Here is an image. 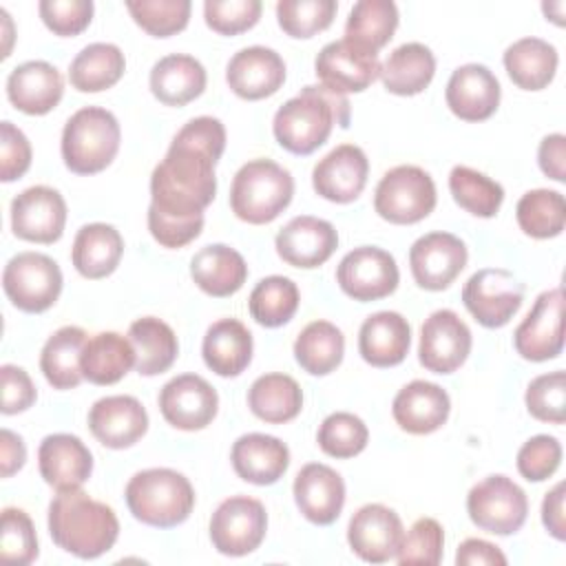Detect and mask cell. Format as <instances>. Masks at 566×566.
Returning a JSON list of instances; mask_svg holds the SVG:
<instances>
[{"mask_svg": "<svg viewBox=\"0 0 566 566\" xmlns=\"http://www.w3.org/2000/svg\"><path fill=\"white\" fill-rule=\"evenodd\" d=\"M504 69L511 82L522 91H542L546 88L559 64L557 49L542 38H520L504 51Z\"/></svg>", "mask_w": 566, "mask_h": 566, "instance_id": "obj_36", "label": "cell"}, {"mask_svg": "<svg viewBox=\"0 0 566 566\" xmlns=\"http://www.w3.org/2000/svg\"><path fill=\"white\" fill-rule=\"evenodd\" d=\"M542 524L559 542L566 539V515H564V482H557L542 502Z\"/></svg>", "mask_w": 566, "mask_h": 566, "instance_id": "obj_61", "label": "cell"}, {"mask_svg": "<svg viewBox=\"0 0 566 566\" xmlns=\"http://www.w3.org/2000/svg\"><path fill=\"white\" fill-rule=\"evenodd\" d=\"M190 276L208 296L226 298L243 287L248 265L234 248L226 243H210L190 259Z\"/></svg>", "mask_w": 566, "mask_h": 566, "instance_id": "obj_32", "label": "cell"}, {"mask_svg": "<svg viewBox=\"0 0 566 566\" xmlns=\"http://www.w3.org/2000/svg\"><path fill=\"white\" fill-rule=\"evenodd\" d=\"M405 528L398 513L385 504L360 506L347 524V544L354 555L369 564L396 557Z\"/></svg>", "mask_w": 566, "mask_h": 566, "instance_id": "obj_19", "label": "cell"}, {"mask_svg": "<svg viewBox=\"0 0 566 566\" xmlns=\"http://www.w3.org/2000/svg\"><path fill=\"white\" fill-rule=\"evenodd\" d=\"M398 7L391 0H360L352 7L345 22V40L378 53L398 29Z\"/></svg>", "mask_w": 566, "mask_h": 566, "instance_id": "obj_43", "label": "cell"}, {"mask_svg": "<svg viewBox=\"0 0 566 566\" xmlns=\"http://www.w3.org/2000/svg\"><path fill=\"white\" fill-rule=\"evenodd\" d=\"M316 442L329 458L347 460L365 451L369 442V429L363 418L349 411H334L321 422Z\"/></svg>", "mask_w": 566, "mask_h": 566, "instance_id": "obj_47", "label": "cell"}, {"mask_svg": "<svg viewBox=\"0 0 566 566\" xmlns=\"http://www.w3.org/2000/svg\"><path fill=\"white\" fill-rule=\"evenodd\" d=\"M301 303L298 287L292 279L272 274L261 279L248 298L250 316L263 327H281L292 321Z\"/></svg>", "mask_w": 566, "mask_h": 566, "instance_id": "obj_45", "label": "cell"}, {"mask_svg": "<svg viewBox=\"0 0 566 566\" xmlns=\"http://www.w3.org/2000/svg\"><path fill=\"white\" fill-rule=\"evenodd\" d=\"M528 413L535 420L564 424L566 420V374L562 369L535 376L524 394Z\"/></svg>", "mask_w": 566, "mask_h": 566, "instance_id": "obj_51", "label": "cell"}, {"mask_svg": "<svg viewBox=\"0 0 566 566\" xmlns=\"http://www.w3.org/2000/svg\"><path fill=\"white\" fill-rule=\"evenodd\" d=\"M449 190L453 201L473 217L491 219L500 212L504 188L484 172L469 166H453L449 172Z\"/></svg>", "mask_w": 566, "mask_h": 566, "instance_id": "obj_46", "label": "cell"}, {"mask_svg": "<svg viewBox=\"0 0 566 566\" xmlns=\"http://www.w3.org/2000/svg\"><path fill=\"white\" fill-rule=\"evenodd\" d=\"M294 197V179L272 159H250L232 177L230 208L237 219L263 226L274 221Z\"/></svg>", "mask_w": 566, "mask_h": 566, "instance_id": "obj_5", "label": "cell"}, {"mask_svg": "<svg viewBox=\"0 0 566 566\" xmlns=\"http://www.w3.org/2000/svg\"><path fill=\"white\" fill-rule=\"evenodd\" d=\"M469 325L453 310H436L420 327L418 360L427 371L453 374L471 354Z\"/></svg>", "mask_w": 566, "mask_h": 566, "instance_id": "obj_14", "label": "cell"}, {"mask_svg": "<svg viewBox=\"0 0 566 566\" xmlns=\"http://www.w3.org/2000/svg\"><path fill=\"white\" fill-rule=\"evenodd\" d=\"M0 382H2V407H0V411L4 416L27 411L38 398V391H35V385H33L31 376L18 365H2L0 367Z\"/></svg>", "mask_w": 566, "mask_h": 566, "instance_id": "obj_58", "label": "cell"}, {"mask_svg": "<svg viewBox=\"0 0 566 566\" xmlns=\"http://www.w3.org/2000/svg\"><path fill=\"white\" fill-rule=\"evenodd\" d=\"M31 144L27 135L4 119L0 124V179L4 184H11L20 179L29 166H31Z\"/></svg>", "mask_w": 566, "mask_h": 566, "instance_id": "obj_57", "label": "cell"}, {"mask_svg": "<svg viewBox=\"0 0 566 566\" xmlns=\"http://www.w3.org/2000/svg\"><path fill=\"white\" fill-rule=\"evenodd\" d=\"M64 95L62 73L44 62L29 60L18 64L7 77V97L24 115L51 113Z\"/></svg>", "mask_w": 566, "mask_h": 566, "instance_id": "obj_27", "label": "cell"}, {"mask_svg": "<svg viewBox=\"0 0 566 566\" xmlns=\"http://www.w3.org/2000/svg\"><path fill=\"white\" fill-rule=\"evenodd\" d=\"M292 493L301 515L316 526L334 524L345 506V482L340 473L321 462L301 467Z\"/></svg>", "mask_w": 566, "mask_h": 566, "instance_id": "obj_24", "label": "cell"}, {"mask_svg": "<svg viewBox=\"0 0 566 566\" xmlns=\"http://www.w3.org/2000/svg\"><path fill=\"white\" fill-rule=\"evenodd\" d=\"M223 150L226 128L217 117L184 124L150 175V206L172 217L201 214L217 195L214 164Z\"/></svg>", "mask_w": 566, "mask_h": 566, "instance_id": "obj_1", "label": "cell"}, {"mask_svg": "<svg viewBox=\"0 0 566 566\" xmlns=\"http://www.w3.org/2000/svg\"><path fill=\"white\" fill-rule=\"evenodd\" d=\"M442 553H444V531L440 522L433 517H420L411 524L407 535H402L400 548L394 559L400 566H407V564L436 566L442 562Z\"/></svg>", "mask_w": 566, "mask_h": 566, "instance_id": "obj_52", "label": "cell"}, {"mask_svg": "<svg viewBox=\"0 0 566 566\" xmlns=\"http://www.w3.org/2000/svg\"><path fill=\"white\" fill-rule=\"evenodd\" d=\"M126 71V57L117 44L93 42L69 66V82L80 93H99L115 86Z\"/></svg>", "mask_w": 566, "mask_h": 566, "instance_id": "obj_39", "label": "cell"}, {"mask_svg": "<svg viewBox=\"0 0 566 566\" xmlns=\"http://www.w3.org/2000/svg\"><path fill=\"white\" fill-rule=\"evenodd\" d=\"M230 460L241 480L256 486H268L285 475L290 467V449L276 436L245 433L234 440Z\"/></svg>", "mask_w": 566, "mask_h": 566, "instance_id": "obj_30", "label": "cell"}, {"mask_svg": "<svg viewBox=\"0 0 566 566\" xmlns=\"http://www.w3.org/2000/svg\"><path fill=\"white\" fill-rule=\"evenodd\" d=\"M66 201L51 186H31L11 201V230L31 243H55L64 234Z\"/></svg>", "mask_w": 566, "mask_h": 566, "instance_id": "obj_16", "label": "cell"}, {"mask_svg": "<svg viewBox=\"0 0 566 566\" xmlns=\"http://www.w3.org/2000/svg\"><path fill=\"white\" fill-rule=\"evenodd\" d=\"M49 535L57 548L80 559H97L115 546L119 520L108 504L82 489L57 491L49 504Z\"/></svg>", "mask_w": 566, "mask_h": 566, "instance_id": "obj_3", "label": "cell"}, {"mask_svg": "<svg viewBox=\"0 0 566 566\" xmlns=\"http://www.w3.org/2000/svg\"><path fill=\"white\" fill-rule=\"evenodd\" d=\"M0 557L4 564L27 566L38 557V535L27 511L7 506L2 511Z\"/></svg>", "mask_w": 566, "mask_h": 566, "instance_id": "obj_50", "label": "cell"}, {"mask_svg": "<svg viewBox=\"0 0 566 566\" xmlns=\"http://www.w3.org/2000/svg\"><path fill=\"white\" fill-rule=\"evenodd\" d=\"M265 506L248 495H232L223 500L210 517V542L217 553L228 557L254 553L265 539Z\"/></svg>", "mask_w": 566, "mask_h": 566, "instance_id": "obj_11", "label": "cell"}, {"mask_svg": "<svg viewBox=\"0 0 566 566\" xmlns=\"http://www.w3.org/2000/svg\"><path fill=\"white\" fill-rule=\"evenodd\" d=\"M515 219L524 234L533 239H553L564 232L566 201L559 190L535 188L520 197Z\"/></svg>", "mask_w": 566, "mask_h": 566, "instance_id": "obj_44", "label": "cell"}, {"mask_svg": "<svg viewBox=\"0 0 566 566\" xmlns=\"http://www.w3.org/2000/svg\"><path fill=\"white\" fill-rule=\"evenodd\" d=\"M261 0H206L203 20L221 35H239L252 29L261 18Z\"/></svg>", "mask_w": 566, "mask_h": 566, "instance_id": "obj_53", "label": "cell"}, {"mask_svg": "<svg viewBox=\"0 0 566 566\" xmlns=\"http://www.w3.org/2000/svg\"><path fill=\"white\" fill-rule=\"evenodd\" d=\"M314 73L321 86L347 95L371 86L380 75V62L378 53H369L343 38L325 44L318 51L314 60Z\"/></svg>", "mask_w": 566, "mask_h": 566, "instance_id": "obj_18", "label": "cell"}, {"mask_svg": "<svg viewBox=\"0 0 566 566\" xmlns=\"http://www.w3.org/2000/svg\"><path fill=\"white\" fill-rule=\"evenodd\" d=\"M124 254V239L111 223H86L77 230L71 248L73 268L91 281L111 276Z\"/></svg>", "mask_w": 566, "mask_h": 566, "instance_id": "obj_34", "label": "cell"}, {"mask_svg": "<svg viewBox=\"0 0 566 566\" xmlns=\"http://www.w3.org/2000/svg\"><path fill=\"white\" fill-rule=\"evenodd\" d=\"M436 75V57L422 42H405L380 64L382 86L400 97L422 93Z\"/></svg>", "mask_w": 566, "mask_h": 566, "instance_id": "obj_37", "label": "cell"}, {"mask_svg": "<svg viewBox=\"0 0 566 566\" xmlns=\"http://www.w3.org/2000/svg\"><path fill=\"white\" fill-rule=\"evenodd\" d=\"M515 352L531 363L553 360L564 349V292H542L526 318L513 332Z\"/></svg>", "mask_w": 566, "mask_h": 566, "instance_id": "obj_13", "label": "cell"}, {"mask_svg": "<svg viewBox=\"0 0 566 566\" xmlns=\"http://www.w3.org/2000/svg\"><path fill=\"white\" fill-rule=\"evenodd\" d=\"M137 363L135 347L128 336L117 332H99L86 338L80 367L88 382L93 385H115L119 382Z\"/></svg>", "mask_w": 566, "mask_h": 566, "instance_id": "obj_35", "label": "cell"}, {"mask_svg": "<svg viewBox=\"0 0 566 566\" xmlns=\"http://www.w3.org/2000/svg\"><path fill=\"white\" fill-rule=\"evenodd\" d=\"M537 164L546 177L555 181H566V137L562 133L546 135L539 142Z\"/></svg>", "mask_w": 566, "mask_h": 566, "instance_id": "obj_59", "label": "cell"}, {"mask_svg": "<svg viewBox=\"0 0 566 566\" xmlns=\"http://www.w3.org/2000/svg\"><path fill=\"white\" fill-rule=\"evenodd\" d=\"M128 13L148 35L168 38L188 27L190 0H128Z\"/></svg>", "mask_w": 566, "mask_h": 566, "instance_id": "obj_48", "label": "cell"}, {"mask_svg": "<svg viewBox=\"0 0 566 566\" xmlns=\"http://www.w3.org/2000/svg\"><path fill=\"white\" fill-rule=\"evenodd\" d=\"M88 429L99 444L128 449L148 431V413L135 396H104L88 411Z\"/></svg>", "mask_w": 566, "mask_h": 566, "instance_id": "obj_23", "label": "cell"}, {"mask_svg": "<svg viewBox=\"0 0 566 566\" xmlns=\"http://www.w3.org/2000/svg\"><path fill=\"white\" fill-rule=\"evenodd\" d=\"M345 354V336L329 321L307 323L294 340V358L303 371L312 376H327L340 363Z\"/></svg>", "mask_w": 566, "mask_h": 566, "instance_id": "obj_42", "label": "cell"}, {"mask_svg": "<svg viewBox=\"0 0 566 566\" xmlns=\"http://www.w3.org/2000/svg\"><path fill=\"white\" fill-rule=\"evenodd\" d=\"M252 349V334L239 318L214 321L201 343L206 367L221 378L239 376L250 365Z\"/></svg>", "mask_w": 566, "mask_h": 566, "instance_id": "obj_31", "label": "cell"}, {"mask_svg": "<svg viewBox=\"0 0 566 566\" xmlns=\"http://www.w3.org/2000/svg\"><path fill=\"white\" fill-rule=\"evenodd\" d=\"M119 142L117 117L102 106H84L66 119L60 153L71 172L95 175L113 164Z\"/></svg>", "mask_w": 566, "mask_h": 566, "instance_id": "obj_6", "label": "cell"}, {"mask_svg": "<svg viewBox=\"0 0 566 566\" xmlns=\"http://www.w3.org/2000/svg\"><path fill=\"white\" fill-rule=\"evenodd\" d=\"M542 11L546 15V20H553L557 27L564 24V11H566V4L562 0L557 2H544L542 4Z\"/></svg>", "mask_w": 566, "mask_h": 566, "instance_id": "obj_63", "label": "cell"}, {"mask_svg": "<svg viewBox=\"0 0 566 566\" xmlns=\"http://www.w3.org/2000/svg\"><path fill=\"white\" fill-rule=\"evenodd\" d=\"M336 283L349 298L369 303L394 294L400 272L394 254L376 245H360L340 259Z\"/></svg>", "mask_w": 566, "mask_h": 566, "instance_id": "obj_12", "label": "cell"}, {"mask_svg": "<svg viewBox=\"0 0 566 566\" xmlns=\"http://www.w3.org/2000/svg\"><path fill=\"white\" fill-rule=\"evenodd\" d=\"M524 283L504 268H482L462 287L469 314L489 329L504 327L522 307Z\"/></svg>", "mask_w": 566, "mask_h": 566, "instance_id": "obj_10", "label": "cell"}, {"mask_svg": "<svg viewBox=\"0 0 566 566\" xmlns=\"http://www.w3.org/2000/svg\"><path fill=\"white\" fill-rule=\"evenodd\" d=\"M86 338V332L77 325H64L46 338L40 352V369L53 389H73L84 380L80 358Z\"/></svg>", "mask_w": 566, "mask_h": 566, "instance_id": "obj_38", "label": "cell"}, {"mask_svg": "<svg viewBox=\"0 0 566 566\" xmlns=\"http://www.w3.org/2000/svg\"><path fill=\"white\" fill-rule=\"evenodd\" d=\"M338 11L336 0H279L276 20L290 38H312L325 31Z\"/></svg>", "mask_w": 566, "mask_h": 566, "instance_id": "obj_49", "label": "cell"}, {"mask_svg": "<svg viewBox=\"0 0 566 566\" xmlns=\"http://www.w3.org/2000/svg\"><path fill=\"white\" fill-rule=\"evenodd\" d=\"M27 462V447L24 440L13 433L11 429L0 431V464H2V478H11L18 473Z\"/></svg>", "mask_w": 566, "mask_h": 566, "instance_id": "obj_62", "label": "cell"}, {"mask_svg": "<svg viewBox=\"0 0 566 566\" xmlns=\"http://www.w3.org/2000/svg\"><path fill=\"white\" fill-rule=\"evenodd\" d=\"M93 9L91 0H42L38 4L44 27L60 38L80 35L91 24Z\"/></svg>", "mask_w": 566, "mask_h": 566, "instance_id": "obj_55", "label": "cell"}, {"mask_svg": "<svg viewBox=\"0 0 566 566\" xmlns=\"http://www.w3.org/2000/svg\"><path fill=\"white\" fill-rule=\"evenodd\" d=\"M352 108L347 95L334 93L321 84H307L290 97L272 119V133L281 148L292 155H312L321 148L334 126L347 128Z\"/></svg>", "mask_w": 566, "mask_h": 566, "instance_id": "obj_2", "label": "cell"}, {"mask_svg": "<svg viewBox=\"0 0 566 566\" xmlns=\"http://www.w3.org/2000/svg\"><path fill=\"white\" fill-rule=\"evenodd\" d=\"M449 411V394L429 380H411L396 394L391 402V416L396 424L413 436L438 431L447 422Z\"/></svg>", "mask_w": 566, "mask_h": 566, "instance_id": "obj_28", "label": "cell"}, {"mask_svg": "<svg viewBox=\"0 0 566 566\" xmlns=\"http://www.w3.org/2000/svg\"><path fill=\"white\" fill-rule=\"evenodd\" d=\"M369 159L356 144H340L316 161L312 186L318 197L334 203H352L365 190Z\"/></svg>", "mask_w": 566, "mask_h": 566, "instance_id": "obj_20", "label": "cell"}, {"mask_svg": "<svg viewBox=\"0 0 566 566\" xmlns=\"http://www.w3.org/2000/svg\"><path fill=\"white\" fill-rule=\"evenodd\" d=\"M562 464V442L555 436L539 433L528 438L517 451V471L528 482L548 480Z\"/></svg>", "mask_w": 566, "mask_h": 566, "instance_id": "obj_54", "label": "cell"}, {"mask_svg": "<svg viewBox=\"0 0 566 566\" xmlns=\"http://www.w3.org/2000/svg\"><path fill=\"white\" fill-rule=\"evenodd\" d=\"M276 254L292 268L314 270L338 248L336 228L318 217L301 214L290 219L274 239Z\"/></svg>", "mask_w": 566, "mask_h": 566, "instance_id": "obj_21", "label": "cell"}, {"mask_svg": "<svg viewBox=\"0 0 566 566\" xmlns=\"http://www.w3.org/2000/svg\"><path fill=\"white\" fill-rule=\"evenodd\" d=\"M411 347L409 321L391 310L367 316L358 329V354L371 367L400 365Z\"/></svg>", "mask_w": 566, "mask_h": 566, "instance_id": "obj_29", "label": "cell"}, {"mask_svg": "<svg viewBox=\"0 0 566 566\" xmlns=\"http://www.w3.org/2000/svg\"><path fill=\"white\" fill-rule=\"evenodd\" d=\"M467 245L451 232H429L409 248V268L418 287L429 292L447 290L464 270Z\"/></svg>", "mask_w": 566, "mask_h": 566, "instance_id": "obj_15", "label": "cell"}, {"mask_svg": "<svg viewBox=\"0 0 566 566\" xmlns=\"http://www.w3.org/2000/svg\"><path fill=\"white\" fill-rule=\"evenodd\" d=\"M60 265L42 252H18L2 270V287L13 307L40 314L55 305L62 292Z\"/></svg>", "mask_w": 566, "mask_h": 566, "instance_id": "obj_8", "label": "cell"}, {"mask_svg": "<svg viewBox=\"0 0 566 566\" xmlns=\"http://www.w3.org/2000/svg\"><path fill=\"white\" fill-rule=\"evenodd\" d=\"M0 18H2L4 29H7V49L2 53V60H4V57H9V51H11V20H9V13L4 9H0Z\"/></svg>", "mask_w": 566, "mask_h": 566, "instance_id": "obj_64", "label": "cell"}, {"mask_svg": "<svg viewBox=\"0 0 566 566\" xmlns=\"http://www.w3.org/2000/svg\"><path fill=\"white\" fill-rule=\"evenodd\" d=\"M38 469L55 491L80 489L93 473V453L73 433H51L38 447Z\"/></svg>", "mask_w": 566, "mask_h": 566, "instance_id": "obj_26", "label": "cell"}, {"mask_svg": "<svg viewBox=\"0 0 566 566\" xmlns=\"http://www.w3.org/2000/svg\"><path fill=\"white\" fill-rule=\"evenodd\" d=\"M436 184L420 166L402 164L387 170L374 192V210L396 226H411L429 217L436 208Z\"/></svg>", "mask_w": 566, "mask_h": 566, "instance_id": "obj_7", "label": "cell"}, {"mask_svg": "<svg viewBox=\"0 0 566 566\" xmlns=\"http://www.w3.org/2000/svg\"><path fill=\"white\" fill-rule=\"evenodd\" d=\"M502 88L495 73L484 64L458 66L444 88L449 111L464 122H484L500 106Z\"/></svg>", "mask_w": 566, "mask_h": 566, "instance_id": "obj_22", "label": "cell"}, {"mask_svg": "<svg viewBox=\"0 0 566 566\" xmlns=\"http://www.w3.org/2000/svg\"><path fill=\"white\" fill-rule=\"evenodd\" d=\"M128 338L135 347V369L142 376H157L172 367L179 354V340L168 323L157 316H144L130 323Z\"/></svg>", "mask_w": 566, "mask_h": 566, "instance_id": "obj_41", "label": "cell"}, {"mask_svg": "<svg viewBox=\"0 0 566 566\" xmlns=\"http://www.w3.org/2000/svg\"><path fill=\"white\" fill-rule=\"evenodd\" d=\"M206 69L188 53H170L150 69V93L166 106H186L206 91Z\"/></svg>", "mask_w": 566, "mask_h": 566, "instance_id": "obj_33", "label": "cell"}, {"mask_svg": "<svg viewBox=\"0 0 566 566\" xmlns=\"http://www.w3.org/2000/svg\"><path fill=\"white\" fill-rule=\"evenodd\" d=\"M226 82L241 99H265L285 82L283 57L268 46H245L237 51L226 66Z\"/></svg>", "mask_w": 566, "mask_h": 566, "instance_id": "obj_25", "label": "cell"}, {"mask_svg": "<svg viewBox=\"0 0 566 566\" xmlns=\"http://www.w3.org/2000/svg\"><path fill=\"white\" fill-rule=\"evenodd\" d=\"M124 497L133 517L155 528L179 526L195 509V489L190 480L166 467L137 471L128 480Z\"/></svg>", "mask_w": 566, "mask_h": 566, "instance_id": "obj_4", "label": "cell"}, {"mask_svg": "<svg viewBox=\"0 0 566 566\" xmlns=\"http://www.w3.org/2000/svg\"><path fill=\"white\" fill-rule=\"evenodd\" d=\"M157 402L164 420L181 431L206 429L219 411L217 389L197 374L170 378L161 387Z\"/></svg>", "mask_w": 566, "mask_h": 566, "instance_id": "obj_17", "label": "cell"}, {"mask_svg": "<svg viewBox=\"0 0 566 566\" xmlns=\"http://www.w3.org/2000/svg\"><path fill=\"white\" fill-rule=\"evenodd\" d=\"M455 564L458 566H504L506 555L500 551V546L480 539V537H469L464 539L458 551H455Z\"/></svg>", "mask_w": 566, "mask_h": 566, "instance_id": "obj_60", "label": "cell"}, {"mask_svg": "<svg viewBox=\"0 0 566 566\" xmlns=\"http://www.w3.org/2000/svg\"><path fill=\"white\" fill-rule=\"evenodd\" d=\"M467 513L480 531L513 535L526 522L528 497L511 478L495 473L471 486L467 495Z\"/></svg>", "mask_w": 566, "mask_h": 566, "instance_id": "obj_9", "label": "cell"}, {"mask_svg": "<svg viewBox=\"0 0 566 566\" xmlns=\"http://www.w3.org/2000/svg\"><path fill=\"white\" fill-rule=\"evenodd\" d=\"M248 407L259 420L283 424L301 413L303 391L287 374H263L248 389Z\"/></svg>", "mask_w": 566, "mask_h": 566, "instance_id": "obj_40", "label": "cell"}, {"mask_svg": "<svg viewBox=\"0 0 566 566\" xmlns=\"http://www.w3.org/2000/svg\"><path fill=\"white\" fill-rule=\"evenodd\" d=\"M146 221H148V230H150L153 239L159 245L170 248V250L188 245L203 230V212L192 214V217H172V214L157 210L155 206H148Z\"/></svg>", "mask_w": 566, "mask_h": 566, "instance_id": "obj_56", "label": "cell"}]
</instances>
